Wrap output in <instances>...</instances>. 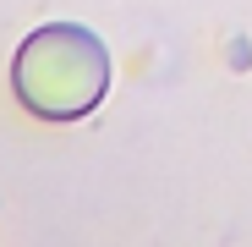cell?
Here are the masks:
<instances>
[{"label":"cell","instance_id":"cell-1","mask_svg":"<svg viewBox=\"0 0 252 247\" xmlns=\"http://www.w3.org/2000/svg\"><path fill=\"white\" fill-rule=\"evenodd\" d=\"M11 82H17V99L33 115L77 121L110 88V50L88 28L50 22V28H38V33L22 38V50L11 61Z\"/></svg>","mask_w":252,"mask_h":247}]
</instances>
